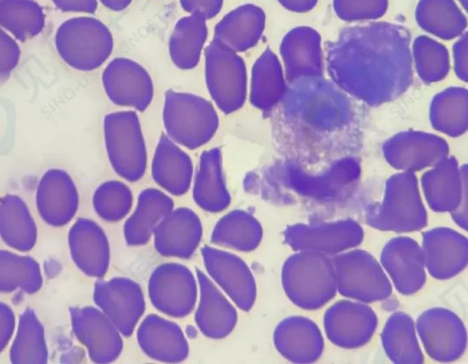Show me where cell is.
<instances>
[{
    "label": "cell",
    "instance_id": "74e56055",
    "mask_svg": "<svg viewBox=\"0 0 468 364\" xmlns=\"http://www.w3.org/2000/svg\"><path fill=\"white\" fill-rule=\"evenodd\" d=\"M55 5L65 12L94 13L97 9V0H52Z\"/></svg>",
    "mask_w": 468,
    "mask_h": 364
},
{
    "label": "cell",
    "instance_id": "d4e9b609",
    "mask_svg": "<svg viewBox=\"0 0 468 364\" xmlns=\"http://www.w3.org/2000/svg\"><path fill=\"white\" fill-rule=\"evenodd\" d=\"M415 16L423 30L443 39L463 35L467 26L466 16L454 0H420Z\"/></svg>",
    "mask_w": 468,
    "mask_h": 364
},
{
    "label": "cell",
    "instance_id": "7c38bea8",
    "mask_svg": "<svg viewBox=\"0 0 468 364\" xmlns=\"http://www.w3.org/2000/svg\"><path fill=\"white\" fill-rule=\"evenodd\" d=\"M36 203L49 225L59 227L70 222L78 209L79 194L69 174L60 169L47 171L38 182Z\"/></svg>",
    "mask_w": 468,
    "mask_h": 364
},
{
    "label": "cell",
    "instance_id": "277c9868",
    "mask_svg": "<svg viewBox=\"0 0 468 364\" xmlns=\"http://www.w3.org/2000/svg\"><path fill=\"white\" fill-rule=\"evenodd\" d=\"M102 128L107 156L113 171L125 181H139L146 170L147 150L136 111L108 113Z\"/></svg>",
    "mask_w": 468,
    "mask_h": 364
},
{
    "label": "cell",
    "instance_id": "4dcf8cb0",
    "mask_svg": "<svg viewBox=\"0 0 468 364\" xmlns=\"http://www.w3.org/2000/svg\"><path fill=\"white\" fill-rule=\"evenodd\" d=\"M416 69L425 82L444 78L449 72V55L445 47L428 36H420L413 44Z\"/></svg>",
    "mask_w": 468,
    "mask_h": 364
},
{
    "label": "cell",
    "instance_id": "5b68a950",
    "mask_svg": "<svg viewBox=\"0 0 468 364\" xmlns=\"http://www.w3.org/2000/svg\"><path fill=\"white\" fill-rule=\"evenodd\" d=\"M205 81L216 107L231 114L244 105L248 96V74L239 53L216 40L204 51Z\"/></svg>",
    "mask_w": 468,
    "mask_h": 364
},
{
    "label": "cell",
    "instance_id": "cb8c5ba5",
    "mask_svg": "<svg viewBox=\"0 0 468 364\" xmlns=\"http://www.w3.org/2000/svg\"><path fill=\"white\" fill-rule=\"evenodd\" d=\"M37 227L30 211L16 195L0 201V236L12 248L27 252L35 245Z\"/></svg>",
    "mask_w": 468,
    "mask_h": 364
},
{
    "label": "cell",
    "instance_id": "3957f363",
    "mask_svg": "<svg viewBox=\"0 0 468 364\" xmlns=\"http://www.w3.org/2000/svg\"><path fill=\"white\" fill-rule=\"evenodd\" d=\"M60 58L79 71H92L102 66L113 50V36L108 26L91 16L63 22L55 34Z\"/></svg>",
    "mask_w": 468,
    "mask_h": 364
},
{
    "label": "cell",
    "instance_id": "9c48e42d",
    "mask_svg": "<svg viewBox=\"0 0 468 364\" xmlns=\"http://www.w3.org/2000/svg\"><path fill=\"white\" fill-rule=\"evenodd\" d=\"M204 265L211 280L241 310L250 309L256 298V284L247 264L229 252L205 245Z\"/></svg>",
    "mask_w": 468,
    "mask_h": 364
},
{
    "label": "cell",
    "instance_id": "d6986e66",
    "mask_svg": "<svg viewBox=\"0 0 468 364\" xmlns=\"http://www.w3.org/2000/svg\"><path fill=\"white\" fill-rule=\"evenodd\" d=\"M280 51L290 81L320 74V37L314 29L301 26L291 30L283 37Z\"/></svg>",
    "mask_w": 468,
    "mask_h": 364
},
{
    "label": "cell",
    "instance_id": "603a6c76",
    "mask_svg": "<svg viewBox=\"0 0 468 364\" xmlns=\"http://www.w3.org/2000/svg\"><path fill=\"white\" fill-rule=\"evenodd\" d=\"M283 70L277 56L264 50L251 68L248 94L252 106L261 110L274 107L286 91Z\"/></svg>",
    "mask_w": 468,
    "mask_h": 364
},
{
    "label": "cell",
    "instance_id": "7402d4cb",
    "mask_svg": "<svg viewBox=\"0 0 468 364\" xmlns=\"http://www.w3.org/2000/svg\"><path fill=\"white\" fill-rule=\"evenodd\" d=\"M208 36L207 20L194 15L178 19L171 33L168 52L173 64L189 70L197 66Z\"/></svg>",
    "mask_w": 468,
    "mask_h": 364
},
{
    "label": "cell",
    "instance_id": "e0dca14e",
    "mask_svg": "<svg viewBox=\"0 0 468 364\" xmlns=\"http://www.w3.org/2000/svg\"><path fill=\"white\" fill-rule=\"evenodd\" d=\"M193 171L190 156L166 134H162L152 160L154 181L165 192L182 195L191 185Z\"/></svg>",
    "mask_w": 468,
    "mask_h": 364
},
{
    "label": "cell",
    "instance_id": "f546056e",
    "mask_svg": "<svg viewBox=\"0 0 468 364\" xmlns=\"http://www.w3.org/2000/svg\"><path fill=\"white\" fill-rule=\"evenodd\" d=\"M42 286V276L37 261L29 256L0 250V292L21 289L32 294Z\"/></svg>",
    "mask_w": 468,
    "mask_h": 364
},
{
    "label": "cell",
    "instance_id": "8d00e7d4",
    "mask_svg": "<svg viewBox=\"0 0 468 364\" xmlns=\"http://www.w3.org/2000/svg\"><path fill=\"white\" fill-rule=\"evenodd\" d=\"M454 70L458 78L467 81V36L466 33L455 43L453 47Z\"/></svg>",
    "mask_w": 468,
    "mask_h": 364
},
{
    "label": "cell",
    "instance_id": "e575fe53",
    "mask_svg": "<svg viewBox=\"0 0 468 364\" xmlns=\"http://www.w3.org/2000/svg\"><path fill=\"white\" fill-rule=\"evenodd\" d=\"M179 3L182 9L189 15L208 20L218 15L224 0H179Z\"/></svg>",
    "mask_w": 468,
    "mask_h": 364
},
{
    "label": "cell",
    "instance_id": "ffe728a7",
    "mask_svg": "<svg viewBox=\"0 0 468 364\" xmlns=\"http://www.w3.org/2000/svg\"><path fill=\"white\" fill-rule=\"evenodd\" d=\"M193 199L209 213L224 211L230 203V194L225 183L222 153L219 148L204 151L194 177Z\"/></svg>",
    "mask_w": 468,
    "mask_h": 364
},
{
    "label": "cell",
    "instance_id": "8992f818",
    "mask_svg": "<svg viewBox=\"0 0 468 364\" xmlns=\"http://www.w3.org/2000/svg\"><path fill=\"white\" fill-rule=\"evenodd\" d=\"M148 295L161 313L183 317L190 314L197 304V280L186 266L164 263L157 265L149 277Z\"/></svg>",
    "mask_w": 468,
    "mask_h": 364
},
{
    "label": "cell",
    "instance_id": "d6a6232c",
    "mask_svg": "<svg viewBox=\"0 0 468 364\" xmlns=\"http://www.w3.org/2000/svg\"><path fill=\"white\" fill-rule=\"evenodd\" d=\"M334 10L346 21L377 19L387 11L388 0H333Z\"/></svg>",
    "mask_w": 468,
    "mask_h": 364
},
{
    "label": "cell",
    "instance_id": "d590c367",
    "mask_svg": "<svg viewBox=\"0 0 468 364\" xmlns=\"http://www.w3.org/2000/svg\"><path fill=\"white\" fill-rule=\"evenodd\" d=\"M16 318L13 310L0 302V352L9 342L15 329Z\"/></svg>",
    "mask_w": 468,
    "mask_h": 364
},
{
    "label": "cell",
    "instance_id": "ba28073f",
    "mask_svg": "<svg viewBox=\"0 0 468 364\" xmlns=\"http://www.w3.org/2000/svg\"><path fill=\"white\" fill-rule=\"evenodd\" d=\"M94 302L122 335L131 336L145 310L140 285L134 280L116 276L95 284Z\"/></svg>",
    "mask_w": 468,
    "mask_h": 364
},
{
    "label": "cell",
    "instance_id": "30bf717a",
    "mask_svg": "<svg viewBox=\"0 0 468 364\" xmlns=\"http://www.w3.org/2000/svg\"><path fill=\"white\" fill-rule=\"evenodd\" d=\"M72 330L97 363L115 360L122 350V334L109 317L93 307L69 309Z\"/></svg>",
    "mask_w": 468,
    "mask_h": 364
},
{
    "label": "cell",
    "instance_id": "484cf974",
    "mask_svg": "<svg viewBox=\"0 0 468 364\" xmlns=\"http://www.w3.org/2000/svg\"><path fill=\"white\" fill-rule=\"evenodd\" d=\"M261 239V228L259 222L242 210H233L222 216L211 234L213 244L241 252L255 249Z\"/></svg>",
    "mask_w": 468,
    "mask_h": 364
},
{
    "label": "cell",
    "instance_id": "ac0fdd59",
    "mask_svg": "<svg viewBox=\"0 0 468 364\" xmlns=\"http://www.w3.org/2000/svg\"><path fill=\"white\" fill-rule=\"evenodd\" d=\"M447 142L437 135L405 131L394 135L384 146V151L393 164L400 168L419 169L443 158Z\"/></svg>",
    "mask_w": 468,
    "mask_h": 364
},
{
    "label": "cell",
    "instance_id": "5bb4252c",
    "mask_svg": "<svg viewBox=\"0 0 468 364\" xmlns=\"http://www.w3.org/2000/svg\"><path fill=\"white\" fill-rule=\"evenodd\" d=\"M69 246L72 260L85 275L101 278L110 265V246L101 226L92 220L81 218L69 232Z\"/></svg>",
    "mask_w": 468,
    "mask_h": 364
},
{
    "label": "cell",
    "instance_id": "4316f807",
    "mask_svg": "<svg viewBox=\"0 0 468 364\" xmlns=\"http://www.w3.org/2000/svg\"><path fill=\"white\" fill-rule=\"evenodd\" d=\"M11 362L16 364H43L48 359V348L42 324L36 313L26 309L20 316L17 331L10 348Z\"/></svg>",
    "mask_w": 468,
    "mask_h": 364
},
{
    "label": "cell",
    "instance_id": "44dd1931",
    "mask_svg": "<svg viewBox=\"0 0 468 364\" xmlns=\"http://www.w3.org/2000/svg\"><path fill=\"white\" fill-rule=\"evenodd\" d=\"M173 208L174 202L165 192L155 188L142 191L133 213L124 224L126 244L138 246L148 243L159 222Z\"/></svg>",
    "mask_w": 468,
    "mask_h": 364
},
{
    "label": "cell",
    "instance_id": "ab89813d",
    "mask_svg": "<svg viewBox=\"0 0 468 364\" xmlns=\"http://www.w3.org/2000/svg\"><path fill=\"white\" fill-rule=\"evenodd\" d=\"M106 8L114 12H121L126 9L133 0H99Z\"/></svg>",
    "mask_w": 468,
    "mask_h": 364
},
{
    "label": "cell",
    "instance_id": "2e32d148",
    "mask_svg": "<svg viewBox=\"0 0 468 364\" xmlns=\"http://www.w3.org/2000/svg\"><path fill=\"white\" fill-rule=\"evenodd\" d=\"M266 24L264 10L254 4H243L228 12L215 26L213 40L229 49L245 52L260 41Z\"/></svg>",
    "mask_w": 468,
    "mask_h": 364
},
{
    "label": "cell",
    "instance_id": "8fae6325",
    "mask_svg": "<svg viewBox=\"0 0 468 364\" xmlns=\"http://www.w3.org/2000/svg\"><path fill=\"white\" fill-rule=\"evenodd\" d=\"M202 232L195 212L186 207L173 208L153 233L155 250L164 256L190 257L200 244Z\"/></svg>",
    "mask_w": 468,
    "mask_h": 364
},
{
    "label": "cell",
    "instance_id": "4fadbf2b",
    "mask_svg": "<svg viewBox=\"0 0 468 364\" xmlns=\"http://www.w3.org/2000/svg\"><path fill=\"white\" fill-rule=\"evenodd\" d=\"M196 275L199 290L195 314L197 328L207 338H223L236 327V308L207 275L198 268Z\"/></svg>",
    "mask_w": 468,
    "mask_h": 364
},
{
    "label": "cell",
    "instance_id": "836d02e7",
    "mask_svg": "<svg viewBox=\"0 0 468 364\" xmlns=\"http://www.w3.org/2000/svg\"><path fill=\"white\" fill-rule=\"evenodd\" d=\"M20 57L16 39L0 27V78L8 76L16 68Z\"/></svg>",
    "mask_w": 468,
    "mask_h": 364
},
{
    "label": "cell",
    "instance_id": "f35d334b",
    "mask_svg": "<svg viewBox=\"0 0 468 364\" xmlns=\"http://www.w3.org/2000/svg\"><path fill=\"white\" fill-rule=\"evenodd\" d=\"M285 9L304 13L312 10L317 4L318 0H277Z\"/></svg>",
    "mask_w": 468,
    "mask_h": 364
},
{
    "label": "cell",
    "instance_id": "7a4b0ae2",
    "mask_svg": "<svg viewBox=\"0 0 468 364\" xmlns=\"http://www.w3.org/2000/svg\"><path fill=\"white\" fill-rule=\"evenodd\" d=\"M162 118L165 134L189 150L207 144L219 125L212 102L193 93L173 89L165 94Z\"/></svg>",
    "mask_w": 468,
    "mask_h": 364
},
{
    "label": "cell",
    "instance_id": "52a82bcc",
    "mask_svg": "<svg viewBox=\"0 0 468 364\" xmlns=\"http://www.w3.org/2000/svg\"><path fill=\"white\" fill-rule=\"evenodd\" d=\"M101 83L113 104L135 111H144L154 98L151 75L141 64L128 57L111 60L102 71Z\"/></svg>",
    "mask_w": 468,
    "mask_h": 364
},
{
    "label": "cell",
    "instance_id": "1f68e13d",
    "mask_svg": "<svg viewBox=\"0 0 468 364\" xmlns=\"http://www.w3.org/2000/svg\"><path fill=\"white\" fill-rule=\"evenodd\" d=\"M93 207L97 214L105 221L115 222L125 217L133 205L130 188L120 181L102 182L94 192Z\"/></svg>",
    "mask_w": 468,
    "mask_h": 364
},
{
    "label": "cell",
    "instance_id": "83f0119b",
    "mask_svg": "<svg viewBox=\"0 0 468 364\" xmlns=\"http://www.w3.org/2000/svg\"><path fill=\"white\" fill-rule=\"evenodd\" d=\"M45 26V14L32 0H0V27L16 39L27 41Z\"/></svg>",
    "mask_w": 468,
    "mask_h": 364
},
{
    "label": "cell",
    "instance_id": "9a60e30c",
    "mask_svg": "<svg viewBox=\"0 0 468 364\" xmlns=\"http://www.w3.org/2000/svg\"><path fill=\"white\" fill-rule=\"evenodd\" d=\"M136 338L142 351L163 362H180L187 358L189 348L180 327L158 315L151 314L140 323Z\"/></svg>",
    "mask_w": 468,
    "mask_h": 364
},
{
    "label": "cell",
    "instance_id": "f1b7e54d",
    "mask_svg": "<svg viewBox=\"0 0 468 364\" xmlns=\"http://www.w3.org/2000/svg\"><path fill=\"white\" fill-rule=\"evenodd\" d=\"M431 122L439 131L457 137L467 130V90L450 88L438 94L431 105Z\"/></svg>",
    "mask_w": 468,
    "mask_h": 364
},
{
    "label": "cell",
    "instance_id": "60d3db41",
    "mask_svg": "<svg viewBox=\"0 0 468 364\" xmlns=\"http://www.w3.org/2000/svg\"><path fill=\"white\" fill-rule=\"evenodd\" d=\"M459 2L462 4L463 8L466 10V8H467V0H459Z\"/></svg>",
    "mask_w": 468,
    "mask_h": 364
},
{
    "label": "cell",
    "instance_id": "6da1fadb",
    "mask_svg": "<svg viewBox=\"0 0 468 364\" xmlns=\"http://www.w3.org/2000/svg\"><path fill=\"white\" fill-rule=\"evenodd\" d=\"M378 23L350 29L330 55L331 71L340 86L370 101L388 100L410 78L405 34Z\"/></svg>",
    "mask_w": 468,
    "mask_h": 364
}]
</instances>
